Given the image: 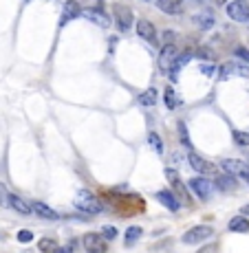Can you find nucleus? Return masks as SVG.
I'll return each instance as SVG.
<instances>
[{"label": "nucleus", "instance_id": "nucleus-14", "mask_svg": "<svg viewBox=\"0 0 249 253\" xmlns=\"http://www.w3.org/2000/svg\"><path fill=\"white\" fill-rule=\"evenodd\" d=\"M194 24H197L199 29H203V31H210L212 27L216 24V16H214V11H210V9H203V11H199L197 16H194Z\"/></svg>", "mask_w": 249, "mask_h": 253}, {"label": "nucleus", "instance_id": "nucleus-21", "mask_svg": "<svg viewBox=\"0 0 249 253\" xmlns=\"http://www.w3.org/2000/svg\"><path fill=\"white\" fill-rule=\"evenodd\" d=\"M60 244H58V240H53V238H42V240H38V249L42 253H55V249H58Z\"/></svg>", "mask_w": 249, "mask_h": 253}, {"label": "nucleus", "instance_id": "nucleus-41", "mask_svg": "<svg viewBox=\"0 0 249 253\" xmlns=\"http://www.w3.org/2000/svg\"><path fill=\"white\" fill-rule=\"evenodd\" d=\"M197 2H207V0H197Z\"/></svg>", "mask_w": 249, "mask_h": 253}, {"label": "nucleus", "instance_id": "nucleus-1", "mask_svg": "<svg viewBox=\"0 0 249 253\" xmlns=\"http://www.w3.org/2000/svg\"><path fill=\"white\" fill-rule=\"evenodd\" d=\"M75 207L80 211H84V214H91V216L101 214V211H104L101 201L97 198L95 194H93V191H88V190H80L75 194Z\"/></svg>", "mask_w": 249, "mask_h": 253}, {"label": "nucleus", "instance_id": "nucleus-35", "mask_svg": "<svg viewBox=\"0 0 249 253\" xmlns=\"http://www.w3.org/2000/svg\"><path fill=\"white\" fill-rule=\"evenodd\" d=\"M236 55H238V58H243L245 64H249V51H247V48H236Z\"/></svg>", "mask_w": 249, "mask_h": 253}, {"label": "nucleus", "instance_id": "nucleus-19", "mask_svg": "<svg viewBox=\"0 0 249 253\" xmlns=\"http://www.w3.org/2000/svg\"><path fill=\"white\" fill-rule=\"evenodd\" d=\"M9 207L14 211H18V214H22V216L33 214V211H31V205L27 201H22L20 196H9Z\"/></svg>", "mask_w": 249, "mask_h": 253}, {"label": "nucleus", "instance_id": "nucleus-3", "mask_svg": "<svg viewBox=\"0 0 249 253\" xmlns=\"http://www.w3.org/2000/svg\"><path fill=\"white\" fill-rule=\"evenodd\" d=\"M212 236H214V227H210V224H199V227H192L190 231H185L181 238L183 244H201L205 242V240H210Z\"/></svg>", "mask_w": 249, "mask_h": 253}, {"label": "nucleus", "instance_id": "nucleus-38", "mask_svg": "<svg viewBox=\"0 0 249 253\" xmlns=\"http://www.w3.org/2000/svg\"><path fill=\"white\" fill-rule=\"evenodd\" d=\"M243 216H249V205H245V207H243Z\"/></svg>", "mask_w": 249, "mask_h": 253}, {"label": "nucleus", "instance_id": "nucleus-4", "mask_svg": "<svg viewBox=\"0 0 249 253\" xmlns=\"http://www.w3.org/2000/svg\"><path fill=\"white\" fill-rule=\"evenodd\" d=\"M187 187H190V191L194 196H197L199 201H210L212 191H214V183L207 181L205 176H194L187 181Z\"/></svg>", "mask_w": 249, "mask_h": 253}, {"label": "nucleus", "instance_id": "nucleus-16", "mask_svg": "<svg viewBox=\"0 0 249 253\" xmlns=\"http://www.w3.org/2000/svg\"><path fill=\"white\" fill-rule=\"evenodd\" d=\"M31 211H33V214H38L40 218H44V220H58L60 218L58 211L51 209V207L44 205V203H31Z\"/></svg>", "mask_w": 249, "mask_h": 253}, {"label": "nucleus", "instance_id": "nucleus-20", "mask_svg": "<svg viewBox=\"0 0 249 253\" xmlns=\"http://www.w3.org/2000/svg\"><path fill=\"white\" fill-rule=\"evenodd\" d=\"M216 185H218L223 191H230L236 187V178L230 176V174H216Z\"/></svg>", "mask_w": 249, "mask_h": 253}, {"label": "nucleus", "instance_id": "nucleus-29", "mask_svg": "<svg viewBox=\"0 0 249 253\" xmlns=\"http://www.w3.org/2000/svg\"><path fill=\"white\" fill-rule=\"evenodd\" d=\"M9 190H7V185L2 181H0V207H9Z\"/></svg>", "mask_w": 249, "mask_h": 253}, {"label": "nucleus", "instance_id": "nucleus-24", "mask_svg": "<svg viewBox=\"0 0 249 253\" xmlns=\"http://www.w3.org/2000/svg\"><path fill=\"white\" fill-rule=\"evenodd\" d=\"M163 97H166V99H163V101H166V106H168L170 110H174L179 104H181V101L177 99V95H174V91H172V88H166V91H163Z\"/></svg>", "mask_w": 249, "mask_h": 253}, {"label": "nucleus", "instance_id": "nucleus-6", "mask_svg": "<svg viewBox=\"0 0 249 253\" xmlns=\"http://www.w3.org/2000/svg\"><path fill=\"white\" fill-rule=\"evenodd\" d=\"M177 58H179L177 44H163L161 53H159V71H161V73H170V68L174 66Z\"/></svg>", "mask_w": 249, "mask_h": 253}, {"label": "nucleus", "instance_id": "nucleus-11", "mask_svg": "<svg viewBox=\"0 0 249 253\" xmlns=\"http://www.w3.org/2000/svg\"><path fill=\"white\" fill-rule=\"evenodd\" d=\"M220 167H223L225 174H230V176H240V178L249 172V165L245 161H238V158H223V161H220Z\"/></svg>", "mask_w": 249, "mask_h": 253}, {"label": "nucleus", "instance_id": "nucleus-28", "mask_svg": "<svg viewBox=\"0 0 249 253\" xmlns=\"http://www.w3.org/2000/svg\"><path fill=\"white\" fill-rule=\"evenodd\" d=\"M230 75L249 77V64H230Z\"/></svg>", "mask_w": 249, "mask_h": 253}, {"label": "nucleus", "instance_id": "nucleus-10", "mask_svg": "<svg viewBox=\"0 0 249 253\" xmlns=\"http://www.w3.org/2000/svg\"><path fill=\"white\" fill-rule=\"evenodd\" d=\"M82 18H86L88 22L97 24L100 29H108L110 27V16L106 11L97 9V7H86V9H82Z\"/></svg>", "mask_w": 249, "mask_h": 253}, {"label": "nucleus", "instance_id": "nucleus-37", "mask_svg": "<svg viewBox=\"0 0 249 253\" xmlns=\"http://www.w3.org/2000/svg\"><path fill=\"white\" fill-rule=\"evenodd\" d=\"M203 73H205V75H214L216 66H214V64H207V66H203Z\"/></svg>", "mask_w": 249, "mask_h": 253}, {"label": "nucleus", "instance_id": "nucleus-42", "mask_svg": "<svg viewBox=\"0 0 249 253\" xmlns=\"http://www.w3.org/2000/svg\"><path fill=\"white\" fill-rule=\"evenodd\" d=\"M144 2H152V0H144Z\"/></svg>", "mask_w": 249, "mask_h": 253}, {"label": "nucleus", "instance_id": "nucleus-32", "mask_svg": "<svg viewBox=\"0 0 249 253\" xmlns=\"http://www.w3.org/2000/svg\"><path fill=\"white\" fill-rule=\"evenodd\" d=\"M197 253H218V244H205V247H201Z\"/></svg>", "mask_w": 249, "mask_h": 253}, {"label": "nucleus", "instance_id": "nucleus-33", "mask_svg": "<svg viewBox=\"0 0 249 253\" xmlns=\"http://www.w3.org/2000/svg\"><path fill=\"white\" fill-rule=\"evenodd\" d=\"M55 253H75V242H68L66 247H58Z\"/></svg>", "mask_w": 249, "mask_h": 253}, {"label": "nucleus", "instance_id": "nucleus-31", "mask_svg": "<svg viewBox=\"0 0 249 253\" xmlns=\"http://www.w3.org/2000/svg\"><path fill=\"white\" fill-rule=\"evenodd\" d=\"M101 236H104L106 240H113V238H115V236H117V229H115V227H113V224H106L104 229H101Z\"/></svg>", "mask_w": 249, "mask_h": 253}, {"label": "nucleus", "instance_id": "nucleus-15", "mask_svg": "<svg viewBox=\"0 0 249 253\" xmlns=\"http://www.w3.org/2000/svg\"><path fill=\"white\" fill-rule=\"evenodd\" d=\"M157 201L161 203L166 209H170V211H179V201H177V196L172 194L170 190H161V191H157Z\"/></svg>", "mask_w": 249, "mask_h": 253}, {"label": "nucleus", "instance_id": "nucleus-39", "mask_svg": "<svg viewBox=\"0 0 249 253\" xmlns=\"http://www.w3.org/2000/svg\"><path fill=\"white\" fill-rule=\"evenodd\" d=\"M214 2H218V5H227L230 0H214Z\"/></svg>", "mask_w": 249, "mask_h": 253}, {"label": "nucleus", "instance_id": "nucleus-30", "mask_svg": "<svg viewBox=\"0 0 249 253\" xmlns=\"http://www.w3.org/2000/svg\"><path fill=\"white\" fill-rule=\"evenodd\" d=\"M16 238H18V242L27 244V242H31V240H33V234H31L29 229H22V231H18V236H16Z\"/></svg>", "mask_w": 249, "mask_h": 253}, {"label": "nucleus", "instance_id": "nucleus-34", "mask_svg": "<svg viewBox=\"0 0 249 253\" xmlns=\"http://www.w3.org/2000/svg\"><path fill=\"white\" fill-rule=\"evenodd\" d=\"M197 58H207V60H214V53L207 51V48H199L197 51Z\"/></svg>", "mask_w": 249, "mask_h": 253}, {"label": "nucleus", "instance_id": "nucleus-36", "mask_svg": "<svg viewBox=\"0 0 249 253\" xmlns=\"http://www.w3.org/2000/svg\"><path fill=\"white\" fill-rule=\"evenodd\" d=\"M163 38H166V44H174V38H177V35H174V31H166Z\"/></svg>", "mask_w": 249, "mask_h": 253}, {"label": "nucleus", "instance_id": "nucleus-40", "mask_svg": "<svg viewBox=\"0 0 249 253\" xmlns=\"http://www.w3.org/2000/svg\"><path fill=\"white\" fill-rule=\"evenodd\" d=\"M243 181H245V183H247V185H249V172H247V174H245V176H243Z\"/></svg>", "mask_w": 249, "mask_h": 253}, {"label": "nucleus", "instance_id": "nucleus-5", "mask_svg": "<svg viewBox=\"0 0 249 253\" xmlns=\"http://www.w3.org/2000/svg\"><path fill=\"white\" fill-rule=\"evenodd\" d=\"M187 163L192 165V170H197L201 176H216L218 174V167L214 163L205 161L203 157H199L197 152H187Z\"/></svg>", "mask_w": 249, "mask_h": 253}, {"label": "nucleus", "instance_id": "nucleus-2", "mask_svg": "<svg viewBox=\"0 0 249 253\" xmlns=\"http://www.w3.org/2000/svg\"><path fill=\"white\" fill-rule=\"evenodd\" d=\"M166 178H168L170 187H172V191L179 196V201L183 203V205H190V194H187V185L183 183V178L179 176V172L174 170V167H168L166 170Z\"/></svg>", "mask_w": 249, "mask_h": 253}, {"label": "nucleus", "instance_id": "nucleus-13", "mask_svg": "<svg viewBox=\"0 0 249 253\" xmlns=\"http://www.w3.org/2000/svg\"><path fill=\"white\" fill-rule=\"evenodd\" d=\"M82 18V7L77 0H66L64 2V9H62V20H60V27H66L71 20Z\"/></svg>", "mask_w": 249, "mask_h": 253}, {"label": "nucleus", "instance_id": "nucleus-18", "mask_svg": "<svg viewBox=\"0 0 249 253\" xmlns=\"http://www.w3.org/2000/svg\"><path fill=\"white\" fill-rule=\"evenodd\" d=\"M154 5H157L166 16H179V14H181V5H179V0H154Z\"/></svg>", "mask_w": 249, "mask_h": 253}, {"label": "nucleus", "instance_id": "nucleus-9", "mask_svg": "<svg viewBox=\"0 0 249 253\" xmlns=\"http://www.w3.org/2000/svg\"><path fill=\"white\" fill-rule=\"evenodd\" d=\"M82 242H84V249H86V253H106L108 251V240L104 238L101 234H86L84 238H82Z\"/></svg>", "mask_w": 249, "mask_h": 253}, {"label": "nucleus", "instance_id": "nucleus-7", "mask_svg": "<svg viewBox=\"0 0 249 253\" xmlns=\"http://www.w3.org/2000/svg\"><path fill=\"white\" fill-rule=\"evenodd\" d=\"M225 11L230 16V20L234 22H249V5L247 0H232L225 5Z\"/></svg>", "mask_w": 249, "mask_h": 253}, {"label": "nucleus", "instance_id": "nucleus-27", "mask_svg": "<svg viewBox=\"0 0 249 253\" xmlns=\"http://www.w3.org/2000/svg\"><path fill=\"white\" fill-rule=\"evenodd\" d=\"M148 143L152 145L154 152H157V154H163V141L159 139L157 132H150V134H148Z\"/></svg>", "mask_w": 249, "mask_h": 253}, {"label": "nucleus", "instance_id": "nucleus-17", "mask_svg": "<svg viewBox=\"0 0 249 253\" xmlns=\"http://www.w3.org/2000/svg\"><path fill=\"white\" fill-rule=\"evenodd\" d=\"M227 229L234 234H249V218L247 216H234L227 224Z\"/></svg>", "mask_w": 249, "mask_h": 253}, {"label": "nucleus", "instance_id": "nucleus-25", "mask_svg": "<svg viewBox=\"0 0 249 253\" xmlns=\"http://www.w3.org/2000/svg\"><path fill=\"white\" fill-rule=\"evenodd\" d=\"M141 236H144V229H141V227H128L124 238H126V242H134V240H139Z\"/></svg>", "mask_w": 249, "mask_h": 253}, {"label": "nucleus", "instance_id": "nucleus-23", "mask_svg": "<svg viewBox=\"0 0 249 253\" xmlns=\"http://www.w3.org/2000/svg\"><path fill=\"white\" fill-rule=\"evenodd\" d=\"M177 130H179V137H181V143L185 145L190 152H194V148H192V141H190V134H187V128H185V124H183V121H179Z\"/></svg>", "mask_w": 249, "mask_h": 253}, {"label": "nucleus", "instance_id": "nucleus-8", "mask_svg": "<svg viewBox=\"0 0 249 253\" xmlns=\"http://www.w3.org/2000/svg\"><path fill=\"white\" fill-rule=\"evenodd\" d=\"M134 24V16H133V9L126 5H115V27L126 33L128 29H133Z\"/></svg>", "mask_w": 249, "mask_h": 253}, {"label": "nucleus", "instance_id": "nucleus-12", "mask_svg": "<svg viewBox=\"0 0 249 253\" xmlns=\"http://www.w3.org/2000/svg\"><path fill=\"white\" fill-rule=\"evenodd\" d=\"M134 27H137V35H139L141 40H146V42H150V44L157 42V29H154V24L150 22V20L141 18L134 22Z\"/></svg>", "mask_w": 249, "mask_h": 253}, {"label": "nucleus", "instance_id": "nucleus-26", "mask_svg": "<svg viewBox=\"0 0 249 253\" xmlns=\"http://www.w3.org/2000/svg\"><path fill=\"white\" fill-rule=\"evenodd\" d=\"M232 137H234L236 145H240V148H247V145H249V132H243V130H234V132H232Z\"/></svg>", "mask_w": 249, "mask_h": 253}, {"label": "nucleus", "instance_id": "nucleus-22", "mask_svg": "<svg viewBox=\"0 0 249 253\" xmlns=\"http://www.w3.org/2000/svg\"><path fill=\"white\" fill-rule=\"evenodd\" d=\"M157 91H154V88H148V91H146V93H141V95H139V104L141 106H154V104H157Z\"/></svg>", "mask_w": 249, "mask_h": 253}]
</instances>
